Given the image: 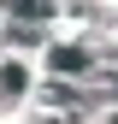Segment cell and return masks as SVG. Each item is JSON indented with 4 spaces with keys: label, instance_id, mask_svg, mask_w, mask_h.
<instances>
[{
    "label": "cell",
    "instance_id": "obj_1",
    "mask_svg": "<svg viewBox=\"0 0 118 124\" xmlns=\"http://www.w3.org/2000/svg\"><path fill=\"white\" fill-rule=\"evenodd\" d=\"M36 106H41V112H77V95H71V89L65 83H47V89H41V95H36Z\"/></svg>",
    "mask_w": 118,
    "mask_h": 124
},
{
    "label": "cell",
    "instance_id": "obj_2",
    "mask_svg": "<svg viewBox=\"0 0 118 124\" xmlns=\"http://www.w3.org/2000/svg\"><path fill=\"white\" fill-rule=\"evenodd\" d=\"M88 59H95V47H53V71H83Z\"/></svg>",
    "mask_w": 118,
    "mask_h": 124
},
{
    "label": "cell",
    "instance_id": "obj_3",
    "mask_svg": "<svg viewBox=\"0 0 118 124\" xmlns=\"http://www.w3.org/2000/svg\"><path fill=\"white\" fill-rule=\"evenodd\" d=\"M24 65H0V101H12V95H24Z\"/></svg>",
    "mask_w": 118,
    "mask_h": 124
},
{
    "label": "cell",
    "instance_id": "obj_4",
    "mask_svg": "<svg viewBox=\"0 0 118 124\" xmlns=\"http://www.w3.org/2000/svg\"><path fill=\"white\" fill-rule=\"evenodd\" d=\"M12 18H24V24H41V18H53V6H41V0H24V6H12Z\"/></svg>",
    "mask_w": 118,
    "mask_h": 124
},
{
    "label": "cell",
    "instance_id": "obj_5",
    "mask_svg": "<svg viewBox=\"0 0 118 124\" xmlns=\"http://www.w3.org/2000/svg\"><path fill=\"white\" fill-rule=\"evenodd\" d=\"M36 124H71V118H59V112H41V118H36Z\"/></svg>",
    "mask_w": 118,
    "mask_h": 124
},
{
    "label": "cell",
    "instance_id": "obj_6",
    "mask_svg": "<svg viewBox=\"0 0 118 124\" xmlns=\"http://www.w3.org/2000/svg\"><path fill=\"white\" fill-rule=\"evenodd\" d=\"M106 95H118V71H112V77H106Z\"/></svg>",
    "mask_w": 118,
    "mask_h": 124
}]
</instances>
